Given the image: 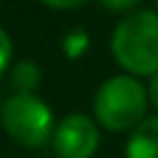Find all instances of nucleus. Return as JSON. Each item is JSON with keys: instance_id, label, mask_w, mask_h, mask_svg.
<instances>
[{"instance_id": "f257e3e1", "label": "nucleus", "mask_w": 158, "mask_h": 158, "mask_svg": "<svg viewBox=\"0 0 158 158\" xmlns=\"http://www.w3.org/2000/svg\"><path fill=\"white\" fill-rule=\"evenodd\" d=\"M111 53L129 77L158 74V11H132L111 34Z\"/></svg>"}, {"instance_id": "f03ea898", "label": "nucleus", "mask_w": 158, "mask_h": 158, "mask_svg": "<svg viewBox=\"0 0 158 158\" xmlns=\"http://www.w3.org/2000/svg\"><path fill=\"white\" fill-rule=\"evenodd\" d=\"M98 124L111 132H127L145 121L148 90L137 82V77L118 74L100 85L92 103Z\"/></svg>"}, {"instance_id": "7ed1b4c3", "label": "nucleus", "mask_w": 158, "mask_h": 158, "mask_svg": "<svg viewBox=\"0 0 158 158\" xmlns=\"http://www.w3.org/2000/svg\"><path fill=\"white\" fill-rule=\"evenodd\" d=\"M0 124L13 142L24 148H40L53 135V113L37 95L16 92L0 108Z\"/></svg>"}, {"instance_id": "20e7f679", "label": "nucleus", "mask_w": 158, "mask_h": 158, "mask_svg": "<svg viewBox=\"0 0 158 158\" xmlns=\"http://www.w3.org/2000/svg\"><path fill=\"white\" fill-rule=\"evenodd\" d=\"M98 145H100L98 124L87 113L66 116L53 135V148L58 158H92Z\"/></svg>"}, {"instance_id": "39448f33", "label": "nucleus", "mask_w": 158, "mask_h": 158, "mask_svg": "<svg viewBox=\"0 0 158 158\" xmlns=\"http://www.w3.org/2000/svg\"><path fill=\"white\" fill-rule=\"evenodd\" d=\"M127 158H158V116L145 118L127 140Z\"/></svg>"}, {"instance_id": "423d86ee", "label": "nucleus", "mask_w": 158, "mask_h": 158, "mask_svg": "<svg viewBox=\"0 0 158 158\" xmlns=\"http://www.w3.org/2000/svg\"><path fill=\"white\" fill-rule=\"evenodd\" d=\"M37 82H40V69L34 66V63H29V61L19 63L11 71V85H13V90L21 92V95H32V90L37 87Z\"/></svg>"}, {"instance_id": "0eeeda50", "label": "nucleus", "mask_w": 158, "mask_h": 158, "mask_svg": "<svg viewBox=\"0 0 158 158\" xmlns=\"http://www.w3.org/2000/svg\"><path fill=\"white\" fill-rule=\"evenodd\" d=\"M11 56H13V42L8 37V32L0 27V74H6L8 63H11Z\"/></svg>"}, {"instance_id": "6e6552de", "label": "nucleus", "mask_w": 158, "mask_h": 158, "mask_svg": "<svg viewBox=\"0 0 158 158\" xmlns=\"http://www.w3.org/2000/svg\"><path fill=\"white\" fill-rule=\"evenodd\" d=\"M137 3H140V0H100V6L108 8V11H113V13H127V11L132 13V8H135Z\"/></svg>"}, {"instance_id": "1a4fd4ad", "label": "nucleus", "mask_w": 158, "mask_h": 158, "mask_svg": "<svg viewBox=\"0 0 158 158\" xmlns=\"http://www.w3.org/2000/svg\"><path fill=\"white\" fill-rule=\"evenodd\" d=\"M48 8H56V11H69V8H79L85 6L87 0H42Z\"/></svg>"}, {"instance_id": "9d476101", "label": "nucleus", "mask_w": 158, "mask_h": 158, "mask_svg": "<svg viewBox=\"0 0 158 158\" xmlns=\"http://www.w3.org/2000/svg\"><path fill=\"white\" fill-rule=\"evenodd\" d=\"M148 103H153V108L158 111V74L150 77V85H148Z\"/></svg>"}, {"instance_id": "9b49d317", "label": "nucleus", "mask_w": 158, "mask_h": 158, "mask_svg": "<svg viewBox=\"0 0 158 158\" xmlns=\"http://www.w3.org/2000/svg\"><path fill=\"white\" fill-rule=\"evenodd\" d=\"M156 6H158V0H156Z\"/></svg>"}]
</instances>
